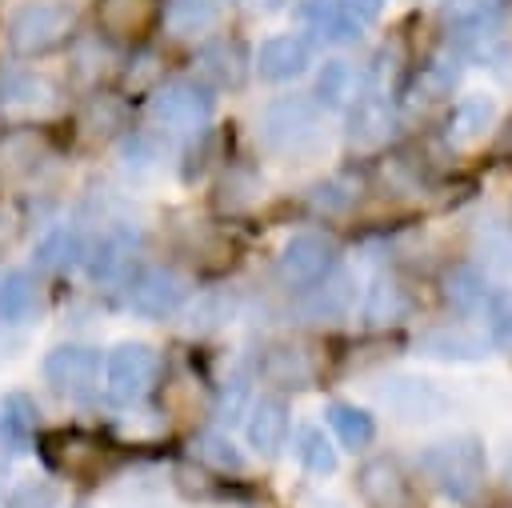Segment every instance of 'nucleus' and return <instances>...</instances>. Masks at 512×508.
<instances>
[{
	"instance_id": "obj_11",
	"label": "nucleus",
	"mask_w": 512,
	"mask_h": 508,
	"mask_svg": "<svg viewBox=\"0 0 512 508\" xmlns=\"http://www.w3.org/2000/svg\"><path fill=\"white\" fill-rule=\"evenodd\" d=\"M356 484H360V496H364L368 508H420L408 472L392 456L364 460L360 472H356Z\"/></svg>"
},
{
	"instance_id": "obj_12",
	"label": "nucleus",
	"mask_w": 512,
	"mask_h": 508,
	"mask_svg": "<svg viewBox=\"0 0 512 508\" xmlns=\"http://www.w3.org/2000/svg\"><path fill=\"white\" fill-rule=\"evenodd\" d=\"M52 164V148L44 140V132L36 128H8L0 132V176L12 184H32L48 172Z\"/></svg>"
},
{
	"instance_id": "obj_22",
	"label": "nucleus",
	"mask_w": 512,
	"mask_h": 508,
	"mask_svg": "<svg viewBox=\"0 0 512 508\" xmlns=\"http://www.w3.org/2000/svg\"><path fill=\"white\" fill-rule=\"evenodd\" d=\"M260 372L280 388H308L316 380V360L300 344H272L260 360Z\"/></svg>"
},
{
	"instance_id": "obj_24",
	"label": "nucleus",
	"mask_w": 512,
	"mask_h": 508,
	"mask_svg": "<svg viewBox=\"0 0 512 508\" xmlns=\"http://www.w3.org/2000/svg\"><path fill=\"white\" fill-rule=\"evenodd\" d=\"M324 424L332 428V436H336L348 452H360V448H368V444L376 440V420H372V412H368V408H356V404H348V400H332V404L324 408Z\"/></svg>"
},
{
	"instance_id": "obj_37",
	"label": "nucleus",
	"mask_w": 512,
	"mask_h": 508,
	"mask_svg": "<svg viewBox=\"0 0 512 508\" xmlns=\"http://www.w3.org/2000/svg\"><path fill=\"white\" fill-rule=\"evenodd\" d=\"M60 504V484L48 476H28L8 488L4 508H56Z\"/></svg>"
},
{
	"instance_id": "obj_8",
	"label": "nucleus",
	"mask_w": 512,
	"mask_h": 508,
	"mask_svg": "<svg viewBox=\"0 0 512 508\" xmlns=\"http://www.w3.org/2000/svg\"><path fill=\"white\" fill-rule=\"evenodd\" d=\"M64 108V88L44 72H0V112L16 120H48Z\"/></svg>"
},
{
	"instance_id": "obj_25",
	"label": "nucleus",
	"mask_w": 512,
	"mask_h": 508,
	"mask_svg": "<svg viewBox=\"0 0 512 508\" xmlns=\"http://www.w3.org/2000/svg\"><path fill=\"white\" fill-rule=\"evenodd\" d=\"M224 16V0H168L164 28L172 36H208Z\"/></svg>"
},
{
	"instance_id": "obj_19",
	"label": "nucleus",
	"mask_w": 512,
	"mask_h": 508,
	"mask_svg": "<svg viewBox=\"0 0 512 508\" xmlns=\"http://www.w3.org/2000/svg\"><path fill=\"white\" fill-rule=\"evenodd\" d=\"M492 124H496V100L488 92H468L448 112V140L456 148H472L488 136Z\"/></svg>"
},
{
	"instance_id": "obj_2",
	"label": "nucleus",
	"mask_w": 512,
	"mask_h": 508,
	"mask_svg": "<svg viewBox=\"0 0 512 508\" xmlns=\"http://www.w3.org/2000/svg\"><path fill=\"white\" fill-rule=\"evenodd\" d=\"M484 444L476 436H448L420 452V472L452 500H472L484 484Z\"/></svg>"
},
{
	"instance_id": "obj_21",
	"label": "nucleus",
	"mask_w": 512,
	"mask_h": 508,
	"mask_svg": "<svg viewBox=\"0 0 512 508\" xmlns=\"http://www.w3.org/2000/svg\"><path fill=\"white\" fill-rule=\"evenodd\" d=\"M36 304H40V280L28 268H8L0 276V324L4 328L28 324Z\"/></svg>"
},
{
	"instance_id": "obj_26",
	"label": "nucleus",
	"mask_w": 512,
	"mask_h": 508,
	"mask_svg": "<svg viewBox=\"0 0 512 508\" xmlns=\"http://www.w3.org/2000/svg\"><path fill=\"white\" fill-rule=\"evenodd\" d=\"M84 248H88V240H84V232L76 224H56V228H48L40 236L36 264L44 272H64V268H72V264L84 260Z\"/></svg>"
},
{
	"instance_id": "obj_41",
	"label": "nucleus",
	"mask_w": 512,
	"mask_h": 508,
	"mask_svg": "<svg viewBox=\"0 0 512 508\" xmlns=\"http://www.w3.org/2000/svg\"><path fill=\"white\" fill-rule=\"evenodd\" d=\"M284 0H236V8H244L248 16H268V12H276Z\"/></svg>"
},
{
	"instance_id": "obj_17",
	"label": "nucleus",
	"mask_w": 512,
	"mask_h": 508,
	"mask_svg": "<svg viewBox=\"0 0 512 508\" xmlns=\"http://www.w3.org/2000/svg\"><path fill=\"white\" fill-rule=\"evenodd\" d=\"M392 136V108L380 92H364L356 96V104L348 108V144L356 152H372Z\"/></svg>"
},
{
	"instance_id": "obj_20",
	"label": "nucleus",
	"mask_w": 512,
	"mask_h": 508,
	"mask_svg": "<svg viewBox=\"0 0 512 508\" xmlns=\"http://www.w3.org/2000/svg\"><path fill=\"white\" fill-rule=\"evenodd\" d=\"M160 16L156 0H100L96 20L108 40H140Z\"/></svg>"
},
{
	"instance_id": "obj_34",
	"label": "nucleus",
	"mask_w": 512,
	"mask_h": 508,
	"mask_svg": "<svg viewBox=\"0 0 512 508\" xmlns=\"http://www.w3.org/2000/svg\"><path fill=\"white\" fill-rule=\"evenodd\" d=\"M124 116H128L124 100H116V96H108V92H96V96L84 104V112H80V128H84L88 136H112L116 128H124Z\"/></svg>"
},
{
	"instance_id": "obj_4",
	"label": "nucleus",
	"mask_w": 512,
	"mask_h": 508,
	"mask_svg": "<svg viewBox=\"0 0 512 508\" xmlns=\"http://www.w3.org/2000/svg\"><path fill=\"white\" fill-rule=\"evenodd\" d=\"M212 112H216V96L200 80H168L148 100L152 124L164 128V132H180V136L204 132L208 120H212Z\"/></svg>"
},
{
	"instance_id": "obj_7",
	"label": "nucleus",
	"mask_w": 512,
	"mask_h": 508,
	"mask_svg": "<svg viewBox=\"0 0 512 508\" xmlns=\"http://www.w3.org/2000/svg\"><path fill=\"white\" fill-rule=\"evenodd\" d=\"M124 300L132 312L148 316V320H164L172 312L184 308L188 300V280L184 272H176L172 264H144L128 276L124 284Z\"/></svg>"
},
{
	"instance_id": "obj_27",
	"label": "nucleus",
	"mask_w": 512,
	"mask_h": 508,
	"mask_svg": "<svg viewBox=\"0 0 512 508\" xmlns=\"http://www.w3.org/2000/svg\"><path fill=\"white\" fill-rule=\"evenodd\" d=\"M116 164L128 180H148L164 168V148L152 132H128L120 140V152H116Z\"/></svg>"
},
{
	"instance_id": "obj_9",
	"label": "nucleus",
	"mask_w": 512,
	"mask_h": 508,
	"mask_svg": "<svg viewBox=\"0 0 512 508\" xmlns=\"http://www.w3.org/2000/svg\"><path fill=\"white\" fill-rule=\"evenodd\" d=\"M336 268V244L320 232H296L276 256V280L284 288H312Z\"/></svg>"
},
{
	"instance_id": "obj_3",
	"label": "nucleus",
	"mask_w": 512,
	"mask_h": 508,
	"mask_svg": "<svg viewBox=\"0 0 512 508\" xmlns=\"http://www.w3.org/2000/svg\"><path fill=\"white\" fill-rule=\"evenodd\" d=\"M72 8L64 0H28L20 4L8 24H4V36L12 44V52L20 56H44L52 48H60L68 36H72Z\"/></svg>"
},
{
	"instance_id": "obj_43",
	"label": "nucleus",
	"mask_w": 512,
	"mask_h": 508,
	"mask_svg": "<svg viewBox=\"0 0 512 508\" xmlns=\"http://www.w3.org/2000/svg\"><path fill=\"white\" fill-rule=\"evenodd\" d=\"M452 4H464V0H452Z\"/></svg>"
},
{
	"instance_id": "obj_18",
	"label": "nucleus",
	"mask_w": 512,
	"mask_h": 508,
	"mask_svg": "<svg viewBox=\"0 0 512 508\" xmlns=\"http://www.w3.org/2000/svg\"><path fill=\"white\" fill-rule=\"evenodd\" d=\"M416 348H420V356H428V360H480L484 352H488V340L480 336V332H472V328H464V324H436V328H428V332H420V340H416Z\"/></svg>"
},
{
	"instance_id": "obj_5",
	"label": "nucleus",
	"mask_w": 512,
	"mask_h": 508,
	"mask_svg": "<svg viewBox=\"0 0 512 508\" xmlns=\"http://www.w3.org/2000/svg\"><path fill=\"white\" fill-rule=\"evenodd\" d=\"M100 368H104L100 348L80 344V340L52 344V348L44 352V360H40L44 384H48L56 396H64V400H84V396H92L96 384H100Z\"/></svg>"
},
{
	"instance_id": "obj_14",
	"label": "nucleus",
	"mask_w": 512,
	"mask_h": 508,
	"mask_svg": "<svg viewBox=\"0 0 512 508\" xmlns=\"http://www.w3.org/2000/svg\"><path fill=\"white\" fill-rule=\"evenodd\" d=\"M248 52H244V44L240 40H228V36H220V40H208L200 52H196V76H200V84H208V88H240L244 84V76H248Z\"/></svg>"
},
{
	"instance_id": "obj_40",
	"label": "nucleus",
	"mask_w": 512,
	"mask_h": 508,
	"mask_svg": "<svg viewBox=\"0 0 512 508\" xmlns=\"http://www.w3.org/2000/svg\"><path fill=\"white\" fill-rule=\"evenodd\" d=\"M332 4H336V8L356 24V28H364L368 20H376V12H380V4H384V0H332Z\"/></svg>"
},
{
	"instance_id": "obj_10",
	"label": "nucleus",
	"mask_w": 512,
	"mask_h": 508,
	"mask_svg": "<svg viewBox=\"0 0 512 508\" xmlns=\"http://www.w3.org/2000/svg\"><path fill=\"white\" fill-rule=\"evenodd\" d=\"M376 396H380V404H384L396 420H404V424H432V420H440L444 408H448L444 392H440L432 380H424V376H392Z\"/></svg>"
},
{
	"instance_id": "obj_13",
	"label": "nucleus",
	"mask_w": 512,
	"mask_h": 508,
	"mask_svg": "<svg viewBox=\"0 0 512 508\" xmlns=\"http://www.w3.org/2000/svg\"><path fill=\"white\" fill-rule=\"evenodd\" d=\"M256 72L264 76V80H272V84H284V80H296V76H304L308 72V64H312V44H308V36H300V32H276V36H268L260 48H256Z\"/></svg>"
},
{
	"instance_id": "obj_32",
	"label": "nucleus",
	"mask_w": 512,
	"mask_h": 508,
	"mask_svg": "<svg viewBox=\"0 0 512 508\" xmlns=\"http://www.w3.org/2000/svg\"><path fill=\"white\" fill-rule=\"evenodd\" d=\"M292 452H296V460H300L312 476H332V472H336V448H332V440L324 436V428H316V424L296 428Z\"/></svg>"
},
{
	"instance_id": "obj_30",
	"label": "nucleus",
	"mask_w": 512,
	"mask_h": 508,
	"mask_svg": "<svg viewBox=\"0 0 512 508\" xmlns=\"http://www.w3.org/2000/svg\"><path fill=\"white\" fill-rule=\"evenodd\" d=\"M488 280H484V272L480 268H472V264H456L448 276H444V300L456 308V312H476V308H484L488 304Z\"/></svg>"
},
{
	"instance_id": "obj_16",
	"label": "nucleus",
	"mask_w": 512,
	"mask_h": 508,
	"mask_svg": "<svg viewBox=\"0 0 512 508\" xmlns=\"http://www.w3.org/2000/svg\"><path fill=\"white\" fill-rule=\"evenodd\" d=\"M244 436L248 444L260 452V456H280L284 444H288V404L280 396H260L252 400L248 408V420H244Z\"/></svg>"
},
{
	"instance_id": "obj_29",
	"label": "nucleus",
	"mask_w": 512,
	"mask_h": 508,
	"mask_svg": "<svg viewBox=\"0 0 512 508\" xmlns=\"http://www.w3.org/2000/svg\"><path fill=\"white\" fill-rule=\"evenodd\" d=\"M236 316V296L224 292V288H212V292H200L188 312H184V328L188 332H216L224 324H232Z\"/></svg>"
},
{
	"instance_id": "obj_15",
	"label": "nucleus",
	"mask_w": 512,
	"mask_h": 508,
	"mask_svg": "<svg viewBox=\"0 0 512 508\" xmlns=\"http://www.w3.org/2000/svg\"><path fill=\"white\" fill-rule=\"evenodd\" d=\"M356 304V288H352V276L348 272H328L320 284L304 288V300H300V316L312 320V324H336L352 312Z\"/></svg>"
},
{
	"instance_id": "obj_6",
	"label": "nucleus",
	"mask_w": 512,
	"mask_h": 508,
	"mask_svg": "<svg viewBox=\"0 0 512 508\" xmlns=\"http://www.w3.org/2000/svg\"><path fill=\"white\" fill-rule=\"evenodd\" d=\"M156 376H160V352L144 340H120L104 356V392L116 404H132L148 396Z\"/></svg>"
},
{
	"instance_id": "obj_39",
	"label": "nucleus",
	"mask_w": 512,
	"mask_h": 508,
	"mask_svg": "<svg viewBox=\"0 0 512 508\" xmlns=\"http://www.w3.org/2000/svg\"><path fill=\"white\" fill-rule=\"evenodd\" d=\"M488 328H492V344L512 352V288L488 296Z\"/></svg>"
},
{
	"instance_id": "obj_28",
	"label": "nucleus",
	"mask_w": 512,
	"mask_h": 508,
	"mask_svg": "<svg viewBox=\"0 0 512 508\" xmlns=\"http://www.w3.org/2000/svg\"><path fill=\"white\" fill-rule=\"evenodd\" d=\"M408 316V292L400 280L392 276H376L364 292V320L372 328H384V324H396Z\"/></svg>"
},
{
	"instance_id": "obj_42",
	"label": "nucleus",
	"mask_w": 512,
	"mask_h": 508,
	"mask_svg": "<svg viewBox=\"0 0 512 508\" xmlns=\"http://www.w3.org/2000/svg\"><path fill=\"white\" fill-rule=\"evenodd\" d=\"M12 228H16V224H12V216L0 208V252L8 248V240H12Z\"/></svg>"
},
{
	"instance_id": "obj_31",
	"label": "nucleus",
	"mask_w": 512,
	"mask_h": 508,
	"mask_svg": "<svg viewBox=\"0 0 512 508\" xmlns=\"http://www.w3.org/2000/svg\"><path fill=\"white\" fill-rule=\"evenodd\" d=\"M312 100L320 108H340L348 100H356V68L348 60H324L320 76H316V92Z\"/></svg>"
},
{
	"instance_id": "obj_23",
	"label": "nucleus",
	"mask_w": 512,
	"mask_h": 508,
	"mask_svg": "<svg viewBox=\"0 0 512 508\" xmlns=\"http://www.w3.org/2000/svg\"><path fill=\"white\" fill-rule=\"evenodd\" d=\"M36 424H40V408L28 392H4L0 396V432H4L12 452H28V444L36 440Z\"/></svg>"
},
{
	"instance_id": "obj_1",
	"label": "nucleus",
	"mask_w": 512,
	"mask_h": 508,
	"mask_svg": "<svg viewBox=\"0 0 512 508\" xmlns=\"http://www.w3.org/2000/svg\"><path fill=\"white\" fill-rule=\"evenodd\" d=\"M256 132L276 156H312L324 144V108L312 96H280L260 112Z\"/></svg>"
},
{
	"instance_id": "obj_35",
	"label": "nucleus",
	"mask_w": 512,
	"mask_h": 508,
	"mask_svg": "<svg viewBox=\"0 0 512 508\" xmlns=\"http://www.w3.org/2000/svg\"><path fill=\"white\" fill-rule=\"evenodd\" d=\"M456 80H460V56H452V52H436L424 68H420V88H424V96L428 100H440V96H448L452 88H456Z\"/></svg>"
},
{
	"instance_id": "obj_36",
	"label": "nucleus",
	"mask_w": 512,
	"mask_h": 508,
	"mask_svg": "<svg viewBox=\"0 0 512 508\" xmlns=\"http://www.w3.org/2000/svg\"><path fill=\"white\" fill-rule=\"evenodd\" d=\"M256 192H260V184H256V176L248 168H228L220 188H216V204L224 212H244V208L256 204Z\"/></svg>"
},
{
	"instance_id": "obj_33",
	"label": "nucleus",
	"mask_w": 512,
	"mask_h": 508,
	"mask_svg": "<svg viewBox=\"0 0 512 508\" xmlns=\"http://www.w3.org/2000/svg\"><path fill=\"white\" fill-rule=\"evenodd\" d=\"M192 456L204 464V468H212V472H220V476H240L248 464H244V456H240V448L224 436V432H200L196 440H192Z\"/></svg>"
},
{
	"instance_id": "obj_38",
	"label": "nucleus",
	"mask_w": 512,
	"mask_h": 508,
	"mask_svg": "<svg viewBox=\"0 0 512 508\" xmlns=\"http://www.w3.org/2000/svg\"><path fill=\"white\" fill-rule=\"evenodd\" d=\"M352 200H356V184L344 180V176H328V180L312 184V192H308V204L320 216H340V212L352 208Z\"/></svg>"
}]
</instances>
